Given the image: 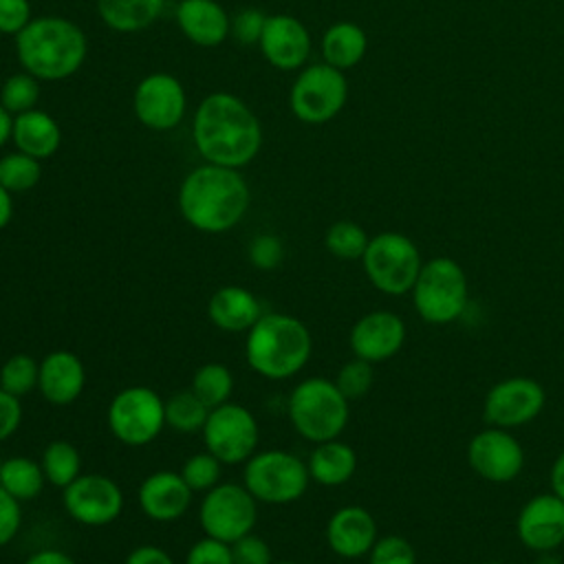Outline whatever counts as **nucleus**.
Instances as JSON below:
<instances>
[{
  "mask_svg": "<svg viewBox=\"0 0 564 564\" xmlns=\"http://www.w3.org/2000/svg\"><path fill=\"white\" fill-rule=\"evenodd\" d=\"M192 141L205 163L240 170L258 156L262 126L238 95L216 90L194 110Z\"/></svg>",
  "mask_w": 564,
  "mask_h": 564,
  "instance_id": "nucleus-1",
  "label": "nucleus"
},
{
  "mask_svg": "<svg viewBox=\"0 0 564 564\" xmlns=\"http://www.w3.org/2000/svg\"><path fill=\"white\" fill-rule=\"evenodd\" d=\"M176 203L189 227L203 234H225L245 218L251 192L240 170L203 163L185 174Z\"/></svg>",
  "mask_w": 564,
  "mask_h": 564,
  "instance_id": "nucleus-2",
  "label": "nucleus"
},
{
  "mask_svg": "<svg viewBox=\"0 0 564 564\" xmlns=\"http://www.w3.org/2000/svg\"><path fill=\"white\" fill-rule=\"evenodd\" d=\"M13 40L20 68L40 82L73 77L88 55L84 29L62 15L33 18Z\"/></svg>",
  "mask_w": 564,
  "mask_h": 564,
  "instance_id": "nucleus-3",
  "label": "nucleus"
},
{
  "mask_svg": "<svg viewBox=\"0 0 564 564\" xmlns=\"http://www.w3.org/2000/svg\"><path fill=\"white\" fill-rule=\"evenodd\" d=\"M313 352L308 326L289 313H262L247 330L245 359L264 379L295 377Z\"/></svg>",
  "mask_w": 564,
  "mask_h": 564,
  "instance_id": "nucleus-4",
  "label": "nucleus"
},
{
  "mask_svg": "<svg viewBox=\"0 0 564 564\" xmlns=\"http://www.w3.org/2000/svg\"><path fill=\"white\" fill-rule=\"evenodd\" d=\"M350 401L339 392L335 381L326 377H308L300 381L289 397V421L295 432L311 441L324 443L339 438L348 425Z\"/></svg>",
  "mask_w": 564,
  "mask_h": 564,
  "instance_id": "nucleus-5",
  "label": "nucleus"
},
{
  "mask_svg": "<svg viewBox=\"0 0 564 564\" xmlns=\"http://www.w3.org/2000/svg\"><path fill=\"white\" fill-rule=\"evenodd\" d=\"M416 315L427 324H452L458 319L469 300V284L463 267L449 256H436L423 262L412 286Z\"/></svg>",
  "mask_w": 564,
  "mask_h": 564,
  "instance_id": "nucleus-6",
  "label": "nucleus"
},
{
  "mask_svg": "<svg viewBox=\"0 0 564 564\" xmlns=\"http://www.w3.org/2000/svg\"><path fill=\"white\" fill-rule=\"evenodd\" d=\"M311 482L308 465L284 449L256 452L242 471V485L258 502L291 505L300 500Z\"/></svg>",
  "mask_w": 564,
  "mask_h": 564,
  "instance_id": "nucleus-7",
  "label": "nucleus"
},
{
  "mask_svg": "<svg viewBox=\"0 0 564 564\" xmlns=\"http://www.w3.org/2000/svg\"><path fill=\"white\" fill-rule=\"evenodd\" d=\"M366 278L386 295H405L412 291L423 258L412 238L399 231H381L370 238L361 258Z\"/></svg>",
  "mask_w": 564,
  "mask_h": 564,
  "instance_id": "nucleus-8",
  "label": "nucleus"
},
{
  "mask_svg": "<svg viewBox=\"0 0 564 564\" xmlns=\"http://www.w3.org/2000/svg\"><path fill=\"white\" fill-rule=\"evenodd\" d=\"M348 99V79L344 70L319 62L300 68L291 90L289 108L302 123L319 126L341 112Z\"/></svg>",
  "mask_w": 564,
  "mask_h": 564,
  "instance_id": "nucleus-9",
  "label": "nucleus"
},
{
  "mask_svg": "<svg viewBox=\"0 0 564 564\" xmlns=\"http://www.w3.org/2000/svg\"><path fill=\"white\" fill-rule=\"evenodd\" d=\"M106 419L119 443L143 447L165 427V399L148 386H128L112 397Z\"/></svg>",
  "mask_w": 564,
  "mask_h": 564,
  "instance_id": "nucleus-10",
  "label": "nucleus"
},
{
  "mask_svg": "<svg viewBox=\"0 0 564 564\" xmlns=\"http://www.w3.org/2000/svg\"><path fill=\"white\" fill-rule=\"evenodd\" d=\"M198 520L205 535L231 544L253 531L258 520V500L245 485L218 482L203 496Z\"/></svg>",
  "mask_w": 564,
  "mask_h": 564,
  "instance_id": "nucleus-11",
  "label": "nucleus"
},
{
  "mask_svg": "<svg viewBox=\"0 0 564 564\" xmlns=\"http://www.w3.org/2000/svg\"><path fill=\"white\" fill-rule=\"evenodd\" d=\"M258 421L240 403H223L209 410L203 425L205 449H209L223 465L247 463L258 449Z\"/></svg>",
  "mask_w": 564,
  "mask_h": 564,
  "instance_id": "nucleus-12",
  "label": "nucleus"
},
{
  "mask_svg": "<svg viewBox=\"0 0 564 564\" xmlns=\"http://www.w3.org/2000/svg\"><path fill=\"white\" fill-rule=\"evenodd\" d=\"M132 110L141 126L167 132L178 128L187 112V93L178 77L154 70L145 75L132 93Z\"/></svg>",
  "mask_w": 564,
  "mask_h": 564,
  "instance_id": "nucleus-13",
  "label": "nucleus"
},
{
  "mask_svg": "<svg viewBox=\"0 0 564 564\" xmlns=\"http://www.w3.org/2000/svg\"><path fill=\"white\" fill-rule=\"evenodd\" d=\"M546 405V392L531 377H507L489 388L482 401V419L491 427H520L540 416Z\"/></svg>",
  "mask_w": 564,
  "mask_h": 564,
  "instance_id": "nucleus-14",
  "label": "nucleus"
},
{
  "mask_svg": "<svg viewBox=\"0 0 564 564\" xmlns=\"http://www.w3.org/2000/svg\"><path fill=\"white\" fill-rule=\"evenodd\" d=\"M66 513L84 527L112 524L123 511L121 487L104 474H79L62 489Z\"/></svg>",
  "mask_w": 564,
  "mask_h": 564,
  "instance_id": "nucleus-15",
  "label": "nucleus"
},
{
  "mask_svg": "<svg viewBox=\"0 0 564 564\" xmlns=\"http://www.w3.org/2000/svg\"><path fill=\"white\" fill-rule=\"evenodd\" d=\"M467 463L489 482H511L524 467V449L509 430L489 425L471 436L467 445Z\"/></svg>",
  "mask_w": 564,
  "mask_h": 564,
  "instance_id": "nucleus-16",
  "label": "nucleus"
},
{
  "mask_svg": "<svg viewBox=\"0 0 564 564\" xmlns=\"http://www.w3.org/2000/svg\"><path fill=\"white\" fill-rule=\"evenodd\" d=\"M262 57L278 70H300L311 55V33L306 24L289 13L267 15L260 35Z\"/></svg>",
  "mask_w": 564,
  "mask_h": 564,
  "instance_id": "nucleus-17",
  "label": "nucleus"
},
{
  "mask_svg": "<svg viewBox=\"0 0 564 564\" xmlns=\"http://www.w3.org/2000/svg\"><path fill=\"white\" fill-rule=\"evenodd\" d=\"M520 542L535 551H555L564 542V500L553 491L529 498L516 520Z\"/></svg>",
  "mask_w": 564,
  "mask_h": 564,
  "instance_id": "nucleus-18",
  "label": "nucleus"
},
{
  "mask_svg": "<svg viewBox=\"0 0 564 564\" xmlns=\"http://www.w3.org/2000/svg\"><path fill=\"white\" fill-rule=\"evenodd\" d=\"M405 344V324L392 311H370L350 328V350L370 364L394 357Z\"/></svg>",
  "mask_w": 564,
  "mask_h": 564,
  "instance_id": "nucleus-19",
  "label": "nucleus"
},
{
  "mask_svg": "<svg viewBox=\"0 0 564 564\" xmlns=\"http://www.w3.org/2000/svg\"><path fill=\"white\" fill-rule=\"evenodd\" d=\"M192 496L194 491L185 485L183 476L167 469L145 476L137 491L141 511L156 522L178 520L189 509Z\"/></svg>",
  "mask_w": 564,
  "mask_h": 564,
  "instance_id": "nucleus-20",
  "label": "nucleus"
},
{
  "mask_svg": "<svg viewBox=\"0 0 564 564\" xmlns=\"http://www.w3.org/2000/svg\"><path fill=\"white\" fill-rule=\"evenodd\" d=\"M377 538V522L372 513L359 505L337 509L326 522V542L330 551L346 560L368 555Z\"/></svg>",
  "mask_w": 564,
  "mask_h": 564,
  "instance_id": "nucleus-21",
  "label": "nucleus"
},
{
  "mask_svg": "<svg viewBox=\"0 0 564 564\" xmlns=\"http://www.w3.org/2000/svg\"><path fill=\"white\" fill-rule=\"evenodd\" d=\"M174 18L181 33L203 48L223 44L231 33V15L218 0H181Z\"/></svg>",
  "mask_w": 564,
  "mask_h": 564,
  "instance_id": "nucleus-22",
  "label": "nucleus"
},
{
  "mask_svg": "<svg viewBox=\"0 0 564 564\" xmlns=\"http://www.w3.org/2000/svg\"><path fill=\"white\" fill-rule=\"evenodd\" d=\"M86 386L84 361L70 350H53L40 361L37 390L53 405L77 401Z\"/></svg>",
  "mask_w": 564,
  "mask_h": 564,
  "instance_id": "nucleus-23",
  "label": "nucleus"
},
{
  "mask_svg": "<svg viewBox=\"0 0 564 564\" xmlns=\"http://www.w3.org/2000/svg\"><path fill=\"white\" fill-rule=\"evenodd\" d=\"M207 315L225 333H247L262 317V306L249 289L227 284L212 293Z\"/></svg>",
  "mask_w": 564,
  "mask_h": 564,
  "instance_id": "nucleus-24",
  "label": "nucleus"
},
{
  "mask_svg": "<svg viewBox=\"0 0 564 564\" xmlns=\"http://www.w3.org/2000/svg\"><path fill=\"white\" fill-rule=\"evenodd\" d=\"M11 141L15 150L40 161L51 159L62 145V128L53 115L33 108L13 117Z\"/></svg>",
  "mask_w": 564,
  "mask_h": 564,
  "instance_id": "nucleus-25",
  "label": "nucleus"
},
{
  "mask_svg": "<svg viewBox=\"0 0 564 564\" xmlns=\"http://www.w3.org/2000/svg\"><path fill=\"white\" fill-rule=\"evenodd\" d=\"M306 465L311 480L324 487H339L352 478L357 469V454L348 443L330 438L324 443H315V449L311 452Z\"/></svg>",
  "mask_w": 564,
  "mask_h": 564,
  "instance_id": "nucleus-26",
  "label": "nucleus"
},
{
  "mask_svg": "<svg viewBox=\"0 0 564 564\" xmlns=\"http://www.w3.org/2000/svg\"><path fill=\"white\" fill-rule=\"evenodd\" d=\"M319 51L326 64L339 70H348L364 59L368 51V35L359 24L341 20L324 31Z\"/></svg>",
  "mask_w": 564,
  "mask_h": 564,
  "instance_id": "nucleus-27",
  "label": "nucleus"
},
{
  "mask_svg": "<svg viewBox=\"0 0 564 564\" xmlns=\"http://www.w3.org/2000/svg\"><path fill=\"white\" fill-rule=\"evenodd\" d=\"M167 0H97L101 22L117 33H137L159 20Z\"/></svg>",
  "mask_w": 564,
  "mask_h": 564,
  "instance_id": "nucleus-28",
  "label": "nucleus"
},
{
  "mask_svg": "<svg viewBox=\"0 0 564 564\" xmlns=\"http://www.w3.org/2000/svg\"><path fill=\"white\" fill-rule=\"evenodd\" d=\"M46 476L42 465L26 456H11L0 463V487H4L15 500L26 502L40 496Z\"/></svg>",
  "mask_w": 564,
  "mask_h": 564,
  "instance_id": "nucleus-29",
  "label": "nucleus"
},
{
  "mask_svg": "<svg viewBox=\"0 0 564 564\" xmlns=\"http://www.w3.org/2000/svg\"><path fill=\"white\" fill-rule=\"evenodd\" d=\"M42 471L46 476V482L53 487L64 489L82 474V456L79 449L68 441H51L40 458Z\"/></svg>",
  "mask_w": 564,
  "mask_h": 564,
  "instance_id": "nucleus-30",
  "label": "nucleus"
},
{
  "mask_svg": "<svg viewBox=\"0 0 564 564\" xmlns=\"http://www.w3.org/2000/svg\"><path fill=\"white\" fill-rule=\"evenodd\" d=\"M209 408L192 392L178 390L165 399V425L178 434L203 432Z\"/></svg>",
  "mask_w": 564,
  "mask_h": 564,
  "instance_id": "nucleus-31",
  "label": "nucleus"
},
{
  "mask_svg": "<svg viewBox=\"0 0 564 564\" xmlns=\"http://www.w3.org/2000/svg\"><path fill=\"white\" fill-rule=\"evenodd\" d=\"M209 410L216 405H223L231 399L234 392V375L225 364L209 361L203 364L194 377H192V388H189Z\"/></svg>",
  "mask_w": 564,
  "mask_h": 564,
  "instance_id": "nucleus-32",
  "label": "nucleus"
},
{
  "mask_svg": "<svg viewBox=\"0 0 564 564\" xmlns=\"http://www.w3.org/2000/svg\"><path fill=\"white\" fill-rule=\"evenodd\" d=\"M42 178V161L35 156H29L20 150L7 152L0 156V183L11 192H29L33 189Z\"/></svg>",
  "mask_w": 564,
  "mask_h": 564,
  "instance_id": "nucleus-33",
  "label": "nucleus"
},
{
  "mask_svg": "<svg viewBox=\"0 0 564 564\" xmlns=\"http://www.w3.org/2000/svg\"><path fill=\"white\" fill-rule=\"evenodd\" d=\"M370 238L355 220H337L326 229L324 245L337 260H361Z\"/></svg>",
  "mask_w": 564,
  "mask_h": 564,
  "instance_id": "nucleus-34",
  "label": "nucleus"
},
{
  "mask_svg": "<svg viewBox=\"0 0 564 564\" xmlns=\"http://www.w3.org/2000/svg\"><path fill=\"white\" fill-rule=\"evenodd\" d=\"M37 377H40V361L26 352L11 355L0 366V388L18 399H22L24 394L37 388Z\"/></svg>",
  "mask_w": 564,
  "mask_h": 564,
  "instance_id": "nucleus-35",
  "label": "nucleus"
},
{
  "mask_svg": "<svg viewBox=\"0 0 564 564\" xmlns=\"http://www.w3.org/2000/svg\"><path fill=\"white\" fill-rule=\"evenodd\" d=\"M40 101V79L26 70L9 75L0 86V104L15 117L33 110Z\"/></svg>",
  "mask_w": 564,
  "mask_h": 564,
  "instance_id": "nucleus-36",
  "label": "nucleus"
},
{
  "mask_svg": "<svg viewBox=\"0 0 564 564\" xmlns=\"http://www.w3.org/2000/svg\"><path fill=\"white\" fill-rule=\"evenodd\" d=\"M178 474L183 476L185 485L194 494H207L209 489H214L220 482L223 463L209 449H205V452H198V454H192L189 458H185Z\"/></svg>",
  "mask_w": 564,
  "mask_h": 564,
  "instance_id": "nucleus-37",
  "label": "nucleus"
},
{
  "mask_svg": "<svg viewBox=\"0 0 564 564\" xmlns=\"http://www.w3.org/2000/svg\"><path fill=\"white\" fill-rule=\"evenodd\" d=\"M375 364L366 361V359H359V357H352L350 361H346L339 370H337V377L333 379L335 386L339 388V392L348 399V401H357L361 397L368 394V390L372 388V381H375V370H372Z\"/></svg>",
  "mask_w": 564,
  "mask_h": 564,
  "instance_id": "nucleus-38",
  "label": "nucleus"
},
{
  "mask_svg": "<svg viewBox=\"0 0 564 564\" xmlns=\"http://www.w3.org/2000/svg\"><path fill=\"white\" fill-rule=\"evenodd\" d=\"M368 557L370 564H416L414 546L405 538L394 533L377 538Z\"/></svg>",
  "mask_w": 564,
  "mask_h": 564,
  "instance_id": "nucleus-39",
  "label": "nucleus"
},
{
  "mask_svg": "<svg viewBox=\"0 0 564 564\" xmlns=\"http://www.w3.org/2000/svg\"><path fill=\"white\" fill-rule=\"evenodd\" d=\"M249 262L260 271L275 269L284 258V245L275 234H258L247 247Z\"/></svg>",
  "mask_w": 564,
  "mask_h": 564,
  "instance_id": "nucleus-40",
  "label": "nucleus"
},
{
  "mask_svg": "<svg viewBox=\"0 0 564 564\" xmlns=\"http://www.w3.org/2000/svg\"><path fill=\"white\" fill-rule=\"evenodd\" d=\"M231 557L234 564H273L271 546L253 531L231 542Z\"/></svg>",
  "mask_w": 564,
  "mask_h": 564,
  "instance_id": "nucleus-41",
  "label": "nucleus"
},
{
  "mask_svg": "<svg viewBox=\"0 0 564 564\" xmlns=\"http://www.w3.org/2000/svg\"><path fill=\"white\" fill-rule=\"evenodd\" d=\"M267 22V13L256 9V7H247L240 9L236 15H231V33L240 44H258L262 29Z\"/></svg>",
  "mask_w": 564,
  "mask_h": 564,
  "instance_id": "nucleus-42",
  "label": "nucleus"
},
{
  "mask_svg": "<svg viewBox=\"0 0 564 564\" xmlns=\"http://www.w3.org/2000/svg\"><path fill=\"white\" fill-rule=\"evenodd\" d=\"M185 564H234L231 544L205 535L192 544Z\"/></svg>",
  "mask_w": 564,
  "mask_h": 564,
  "instance_id": "nucleus-43",
  "label": "nucleus"
},
{
  "mask_svg": "<svg viewBox=\"0 0 564 564\" xmlns=\"http://www.w3.org/2000/svg\"><path fill=\"white\" fill-rule=\"evenodd\" d=\"M31 2L29 0H0V33L2 35H18L29 22Z\"/></svg>",
  "mask_w": 564,
  "mask_h": 564,
  "instance_id": "nucleus-44",
  "label": "nucleus"
},
{
  "mask_svg": "<svg viewBox=\"0 0 564 564\" xmlns=\"http://www.w3.org/2000/svg\"><path fill=\"white\" fill-rule=\"evenodd\" d=\"M22 524V502L0 487V549L7 546Z\"/></svg>",
  "mask_w": 564,
  "mask_h": 564,
  "instance_id": "nucleus-45",
  "label": "nucleus"
},
{
  "mask_svg": "<svg viewBox=\"0 0 564 564\" xmlns=\"http://www.w3.org/2000/svg\"><path fill=\"white\" fill-rule=\"evenodd\" d=\"M22 423V403L18 397L0 388V441H7L15 434Z\"/></svg>",
  "mask_w": 564,
  "mask_h": 564,
  "instance_id": "nucleus-46",
  "label": "nucleus"
},
{
  "mask_svg": "<svg viewBox=\"0 0 564 564\" xmlns=\"http://www.w3.org/2000/svg\"><path fill=\"white\" fill-rule=\"evenodd\" d=\"M123 564H174L172 555L154 544H141L126 555Z\"/></svg>",
  "mask_w": 564,
  "mask_h": 564,
  "instance_id": "nucleus-47",
  "label": "nucleus"
},
{
  "mask_svg": "<svg viewBox=\"0 0 564 564\" xmlns=\"http://www.w3.org/2000/svg\"><path fill=\"white\" fill-rule=\"evenodd\" d=\"M24 564H77L68 553L59 551V549H42L31 553Z\"/></svg>",
  "mask_w": 564,
  "mask_h": 564,
  "instance_id": "nucleus-48",
  "label": "nucleus"
},
{
  "mask_svg": "<svg viewBox=\"0 0 564 564\" xmlns=\"http://www.w3.org/2000/svg\"><path fill=\"white\" fill-rule=\"evenodd\" d=\"M549 480H551V491L560 500H564V452L557 454V458L553 460L551 471H549Z\"/></svg>",
  "mask_w": 564,
  "mask_h": 564,
  "instance_id": "nucleus-49",
  "label": "nucleus"
},
{
  "mask_svg": "<svg viewBox=\"0 0 564 564\" xmlns=\"http://www.w3.org/2000/svg\"><path fill=\"white\" fill-rule=\"evenodd\" d=\"M13 218V194L0 183V231L11 223Z\"/></svg>",
  "mask_w": 564,
  "mask_h": 564,
  "instance_id": "nucleus-50",
  "label": "nucleus"
},
{
  "mask_svg": "<svg viewBox=\"0 0 564 564\" xmlns=\"http://www.w3.org/2000/svg\"><path fill=\"white\" fill-rule=\"evenodd\" d=\"M11 130H13V115L0 104V148L11 141Z\"/></svg>",
  "mask_w": 564,
  "mask_h": 564,
  "instance_id": "nucleus-51",
  "label": "nucleus"
},
{
  "mask_svg": "<svg viewBox=\"0 0 564 564\" xmlns=\"http://www.w3.org/2000/svg\"><path fill=\"white\" fill-rule=\"evenodd\" d=\"M535 564H560V560L553 555V551H546V553H540Z\"/></svg>",
  "mask_w": 564,
  "mask_h": 564,
  "instance_id": "nucleus-52",
  "label": "nucleus"
},
{
  "mask_svg": "<svg viewBox=\"0 0 564 564\" xmlns=\"http://www.w3.org/2000/svg\"><path fill=\"white\" fill-rule=\"evenodd\" d=\"M273 564H297V562H289V560H282V562H273Z\"/></svg>",
  "mask_w": 564,
  "mask_h": 564,
  "instance_id": "nucleus-53",
  "label": "nucleus"
},
{
  "mask_svg": "<svg viewBox=\"0 0 564 564\" xmlns=\"http://www.w3.org/2000/svg\"><path fill=\"white\" fill-rule=\"evenodd\" d=\"M485 564H505V562H485Z\"/></svg>",
  "mask_w": 564,
  "mask_h": 564,
  "instance_id": "nucleus-54",
  "label": "nucleus"
},
{
  "mask_svg": "<svg viewBox=\"0 0 564 564\" xmlns=\"http://www.w3.org/2000/svg\"><path fill=\"white\" fill-rule=\"evenodd\" d=\"M176 2H181V0H176Z\"/></svg>",
  "mask_w": 564,
  "mask_h": 564,
  "instance_id": "nucleus-55",
  "label": "nucleus"
}]
</instances>
